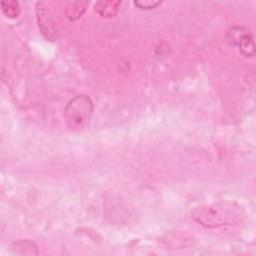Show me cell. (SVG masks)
Returning a JSON list of instances; mask_svg holds the SVG:
<instances>
[{
	"label": "cell",
	"instance_id": "cell-1",
	"mask_svg": "<svg viewBox=\"0 0 256 256\" xmlns=\"http://www.w3.org/2000/svg\"><path fill=\"white\" fill-rule=\"evenodd\" d=\"M191 215L199 224L214 228L238 223L242 217V209L235 203L218 202L197 207Z\"/></svg>",
	"mask_w": 256,
	"mask_h": 256
},
{
	"label": "cell",
	"instance_id": "cell-2",
	"mask_svg": "<svg viewBox=\"0 0 256 256\" xmlns=\"http://www.w3.org/2000/svg\"><path fill=\"white\" fill-rule=\"evenodd\" d=\"M94 110L91 98L87 95H76L72 98L64 112L65 123L70 130H81L90 123Z\"/></svg>",
	"mask_w": 256,
	"mask_h": 256
},
{
	"label": "cell",
	"instance_id": "cell-8",
	"mask_svg": "<svg viewBox=\"0 0 256 256\" xmlns=\"http://www.w3.org/2000/svg\"><path fill=\"white\" fill-rule=\"evenodd\" d=\"M247 29H245L244 27H240V26H234L231 27L227 33V41L229 42L230 45L232 46H237L240 38L247 33Z\"/></svg>",
	"mask_w": 256,
	"mask_h": 256
},
{
	"label": "cell",
	"instance_id": "cell-9",
	"mask_svg": "<svg viewBox=\"0 0 256 256\" xmlns=\"http://www.w3.org/2000/svg\"><path fill=\"white\" fill-rule=\"evenodd\" d=\"M161 2L160 1H154V0H140V1H135L134 4L140 8V9H144V10H150L155 8L157 5H159Z\"/></svg>",
	"mask_w": 256,
	"mask_h": 256
},
{
	"label": "cell",
	"instance_id": "cell-4",
	"mask_svg": "<svg viewBox=\"0 0 256 256\" xmlns=\"http://www.w3.org/2000/svg\"><path fill=\"white\" fill-rule=\"evenodd\" d=\"M87 6V1H70L65 3L63 11L68 20L76 21L84 14Z\"/></svg>",
	"mask_w": 256,
	"mask_h": 256
},
{
	"label": "cell",
	"instance_id": "cell-7",
	"mask_svg": "<svg viewBox=\"0 0 256 256\" xmlns=\"http://www.w3.org/2000/svg\"><path fill=\"white\" fill-rule=\"evenodd\" d=\"M1 10L8 18H16L20 14V7L18 2L13 0H6L1 2Z\"/></svg>",
	"mask_w": 256,
	"mask_h": 256
},
{
	"label": "cell",
	"instance_id": "cell-5",
	"mask_svg": "<svg viewBox=\"0 0 256 256\" xmlns=\"http://www.w3.org/2000/svg\"><path fill=\"white\" fill-rule=\"evenodd\" d=\"M120 5L121 2L116 0L98 1L94 4V9L100 16L105 18H112L118 13Z\"/></svg>",
	"mask_w": 256,
	"mask_h": 256
},
{
	"label": "cell",
	"instance_id": "cell-6",
	"mask_svg": "<svg viewBox=\"0 0 256 256\" xmlns=\"http://www.w3.org/2000/svg\"><path fill=\"white\" fill-rule=\"evenodd\" d=\"M237 46L239 47L241 53L245 57H252L255 55V43L253 36L247 32L239 40Z\"/></svg>",
	"mask_w": 256,
	"mask_h": 256
},
{
	"label": "cell",
	"instance_id": "cell-3",
	"mask_svg": "<svg viewBox=\"0 0 256 256\" xmlns=\"http://www.w3.org/2000/svg\"><path fill=\"white\" fill-rule=\"evenodd\" d=\"M37 18L39 23V28L42 31V34L49 40H53L56 35V29L54 21L49 14V10L44 6L43 3L37 4Z\"/></svg>",
	"mask_w": 256,
	"mask_h": 256
}]
</instances>
